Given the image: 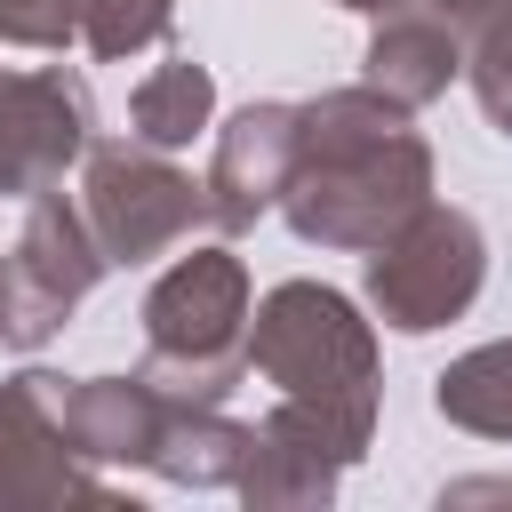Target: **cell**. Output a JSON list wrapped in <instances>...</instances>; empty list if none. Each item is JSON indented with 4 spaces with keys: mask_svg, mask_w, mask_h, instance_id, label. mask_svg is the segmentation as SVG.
Listing matches in <instances>:
<instances>
[{
    "mask_svg": "<svg viewBox=\"0 0 512 512\" xmlns=\"http://www.w3.org/2000/svg\"><path fill=\"white\" fill-rule=\"evenodd\" d=\"M480 280H488V240L464 208H440V200H424L400 232H384L368 248V304L400 336H432V328L464 320Z\"/></svg>",
    "mask_w": 512,
    "mask_h": 512,
    "instance_id": "cell-4",
    "label": "cell"
},
{
    "mask_svg": "<svg viewBox=\"0 0 512 512\" xmlns=\"http://www.w3.org/2000/svg\"><path fill=\"white\" fill-rule=\"evenodd\" d=\"M168 32H176V0H80V16H72V40L104 64L160 48Z\"/></svg>",
    "mask_w": 512,
    "mask_h": 512,
    "instance_id": "cell-16",
    "label": "cell"
},
{
    "mask_svg": "<svg viewBox=\"0 0 512 512\" xmlns=\"http://www.w3.org/2000/svg\"><path fill=\"white\" fill-rule=\"evenodd\" d=\"M104 280V248L80 216V200H64V184L32 192L16 216V240L0 256V344L40 352Z\"/></svg>",
    "mask_w": 512,
    "mask_h": 512,
    "instance_id": "cell-5",
    "label": "cell"
},
{
    "mask_svg": "<svg viewBox=\"0 0 512 512\" xmlns=\"http://www.w3.org/2000/svg\"><path fill=\"white\" fill-rule=\"evenodd\" d=\"M464 40V80L488 112V128L512 136V0H424Z\"/></svg>",
    "mask_w": 512,
    "mask_h": 512,
    "instance_id": "cell-14",
    "label": "cell"
},
{
    "mask_svg": "<svg viewBox=\"0 0 512 512\" xmlns=\"http://www.w3.org/2000/svg\"><path fill=\"white\" fill-rule=\"evenodd\" d=\"M96 144V96L80 72L40 64V72H8L0 64V200H32L48 184H64L72 160H88Z\"/></svg>",
    "mask_w": 512,
    "mask_h": 512,
    "instance_id": "cell-8",
    "label": "cell"
},
{
    "mask_svg": "<svg viewBox=\"0 0 512 512\" xmlns=\"http://www.w3.org/2000/svg\"><path fill=\"white\" fill-rule=\"evenodd\" d=\"M64 384L72 376H48V368H24V376L0 384V512L120 504L112 480L64 432Z\"/></svg>",
    "mask_w": 512,
    "mask_h": 512,
    "instance_id": "cell-7",
    "label": "cell"
},
{
    "mask_svg": "<svg viewBox=\"0 0 512 512\" xmlns=\"http://www.w3.org/2000/svg\"><path fill=\"white\" fill-rule=\"evenodd\" d=\"M80 216L104 248V264H152L168 248H184L208 224V192L160 152V144H88V176H80Z\"/></svg>",
    "mask_w": 512,
    "mask_h": 512,
    "instance_id": "cell-6",
    "label": "cell"
},
{
    "mask_svg": "<svg viewBox=\"0 0 512 512\" xmlns=\"http://www.w3.org/2000/svg\"><path fill=\"white\" fill-rule=\"evenodd\" d=\"M168 424H176V392H160L144 368L136 376H80V384H64V432H72V448L96 472L104 464L152 472L160 448H168Z\"/></svg>",
    "mask_w": 512,
    "mask_h": 512,
    "instance_id": "cell-11",
    "label": "cell"
},
{
    "mask_svg": "<svg viewBox=\"0 0 512 512\" xmlns=\"http://www.w3.org/2000/svg\"><path fill=\"white\" fill-rule=\"evenodd\" d=\"M80 0H0V40L8 48H72Z\"/></svg>",
    "mask_w": 512,
    "mask_h": 512,
    "instance_id": "cell-17",
    "label": "cell"
},
{
    "mask_svg": "<svg viewBox=\"0 0 512 512\" xmlns=\"http://www.w3.org/2000/svg\"><path fill=\"white\" fill-rule=\"evenodd\" d=\"M344 448L288 400H272V416L248 424L240 440V472H232V496L256 504V512H304V504H328L336 480H344Z\"/></svg>",
    "mask_w": 512,
    "mask_h": 512,
    "instance_id": "cell-10",
    "label": "cell"
},
{
    "mask_svg": "<svg viewBox=\"0 0 512 512\" xmlns=\"http://www.w3.org/2000/svg\"><path fill=\"white\" fill-rule=\"evenodd\" d=\"M472 496H512V480H464V488H440V504H472Z\"/></svg>",
    "mask_w": 512,
    "mask_h": 512,
    "instance_id": "cell-18",
    "label": "cell"
},
{
    "mask_svg": "<svg viewBox=\"0 0 512 512\" xmlns=\"http://www.w3.org/2000/svg\"><path fill=\"white\" fill-rule=\"evenodd\" d=\"M360 64H368V88H384L392 104L416 112V104L448 96V80L464 72V40L424 0H392V8H376V32H368V56Z\"/></svg>",
    "mask_w": 512,
    "mask_h": 512,
    "instance_id": "cell-12",
    "label": "cell"
},
{
    "mask_svg": "<svg viewBox=\"0 0 512 512\" xmlns=\"http://www.w3.org/2000/svg\"><path fill=\"white\" fill-rule=\"evenodd\" d=\"M288 168H296V104H240L224 128H216V160H208V224L224 232H248L256 216L280 208L288 192Z\"/></svg>",
    "mask_w": 512,
    "mask_h": 512,
    "instance_id": "cell-9",
    "label": "cell"
},
{
    "mask_svg": "<svg viewBox=\"0 0 512 512\" xmlns=\"http://www.w3.org/2000/svg\"><path fill=\"white\" fill-rule=\"evenodd\" d=\"M144 376L176 400H224L248 376V264L184 248L144 288Z\"/></svg>",
    "mask_w": 512,
    "mask_h": 512,
    "instance_id": "cell-3",
    "label": "cell"
},
{
    "mask_svg": "<svg viewBox=\"0 0 512 512\" xmlns=\"http://www.w3.org/2000/svg\"><path fill=\"white\" fill-rule=\"evenodd\" d=\"M248 368L304 408L344 464L368 456L376 440V328L360 304L328 280H280L264 304H248Z\"/></svg>",
    "mask_w": 512,
    "mask_h": 512,
    "instance_id": "cell-2",
    "label": "cell"
},
{
    "mask_svg": "<svg viewBox=\"0 0 512 512\" xmlns=\"http://www.w3.org/2000/svg\"><path fill=\"white\" fill-rule=\"evenodd\" d=\"M208 120H216V72L192 64V56L152 64L136 80V96H128V136L160 144V152H184L192 136H208Z\"/></svg>",
    "mask_w": 512,
    "mask_h": 512,
    "instance_id": "cell-13",
    "label": "cell"
},
{
    "mask_svg": "<svg viewBox=\"0 0 512 512\" xmlns=\"http://www.w3.org/2000/svg\"><path fill=\"white\" fill-rule=\"evenodd\" d=\"M432 408H440L456 432L512 448V344H480V352L448 360V368L432 376Z\"/></svg>",
    "mask_w": 512,
    "mask_h": 512,
    "instance_id": "cell-15",
    "label": "cell"
},
{
    "mask_svg": "<svg viewBox=\"0 0 512 512\" xmlns=\"http://www.w3.org/2000/svg\"><path fill=\"white\" fill-rule=\"evenodd\" d=\"M424 200H432V144L408 128V104H392L368 80L296 104V168L280 216L304 248L368 256Z\"/></svg>",
    "mask_w": 512,
    "mask_h": 512,
    "instance_id": "cell-1",
    "label": "cell"
},
{
    "mask_svg": "<svg viewBox=\"0 0 512 512\" xmlns=\"http://www.w3.org/2000/svg\"><path fill=\"white\" fill-rule=\"evenodd\" d=\"M336 8H360V16H376V8H392V0H336Z\"/></svg>",
    "mask_w": 512,
    "mask_h": 512,
    "instance_id": "cell-19",
    "label": "cell"
}]
</instances>
